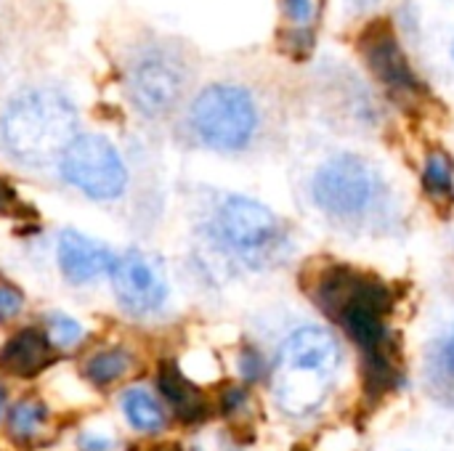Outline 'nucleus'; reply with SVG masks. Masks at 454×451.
<instances>
[{
	"label": "nucleus",
	"mask_w": 454,
	"mask_h": 451,
	"mask_svg": "<svg viewBox=\"0 0 454 451\" xmlns=\"http://www.w3.org/2000/svg\"><path fill=\"white\" fill-rule=\"evenodd\" d=\"M338 364H340V348L335 338L322 327H301L285 340L277 369L330 377L338 369Z\"/></svg>",
	"instance_id": "nucleus-11"
},
{
	"label": "nucleus",
	"mask_w": 454,
	"mask_h": 451,
	"mask_svg": "<svg viewBox=\"0 0 454 451\" xmlns=\"http://www.w3.org/2000/svg\"><path fill=\"white\" fill-rule=\"evenodd\" d=\"M450 56H452V66H454V32H452V43H450Z\"/></svg>",
	"instance_id": "nucleus-27"
},
{
	"label": "nucleus",
	"mask_w": 454,
	"mask_h": 451,
	"mask_svg": "<svg viewBox=\"0 0 454 451\" xmlns=\"http://www.w3.org/2000/svg\"><path fill=\"white\" fill-rule=\"evenodd\" d=\"M128 367H130V356L125 351H104L85 364V377L96 385H109L117 377H122Z\"/></svg>",
	"instance_id": "nucleus-19"
},
{
	"label": "nucleus",
	"mask_w": 454,
	"mask_h": 451,
	"mask_svg": "<svg viewBox=\"0 0 454 451\" xmlns=\"http://www.w3.org/2000/svg\"><path fill=\"white\" fill-rule=\"evenodd\" d=\"M402 383V364L396 346L362 356V388L370 404L383 401Z\"/></svg>",
	"instance_id": "nucleus-16"
},
{
	"label": "nucleus",
	"mask_w": 454,
	"mask_h": 451,
	"mask_svg": "<svg viewBox=\"0 0 454 451\" xmlns=\"http://www.w3.org/2000/svg\"><path fill=\"white\" fill-rule=\"evenodd\" d=\"M21 306H24V295L11 284H0V319L16 316Z\"/></svg>",
	"instance_id": "nucleus-22"
},
{
	"label": "nucleus",
	"mask_w": 454,
	"mask_h": 451,
	"mask_svg": "<svg viewBox=\"0 0 454 451\" xmlns=\"http://www.w3.org/2000/svg\"><path fill=\"white\" fill-rule=\"evenodd\" d=\"M61 175L90 199H117L128 183L117 146L101 133H77L59 159Z\"/></svg>",
	"instance_id": "nucleus-7"
},
{
	"label": "nucleus",
	"mask_w": 454,
	"mask_h": 451,
	"mask_svg": "<svg viewBox=\"0 0 454 451\" xmlns=\"http://www.w3.org/2000/svg\"><path fill=\"white\" fill-rule=\"evenodd\" d=\"M128 106L146 122L176 117L192 98L200 77L197 48L170 32H133L117 56Z\"/></svg>",
	"instance_id": "nucleus-2"
},
{
	"label": "nucleus",
	"mask_w": 454,
	"mask_h": 451,
	"mask_svg": "<svg viewBox=\"0 0 454 451\" xmlns=\"http://www.w3.org/2000/svg\"><path fill=\"white\" fill-rule=\"evenodd\" d=\"M59 268L61 274L72 282V284H82L90 282L101 274H106L114 266L112 250L96 239H88L72 229L61 231L59 237Z\"/></svg>",
	"instance_id": "nucleus-12"
},
{
	"label": "nucleus",
	"mask_w": 454,
	"mask_h": 451,
	"mask_svg": "<svg viewBox=\"0 0 454 451\" xmlns=\"http://www.w3.org/2000/svg\"><path fill=\"white\" fill-rule=\"evenodd\" d=\"M122 409H125L128 420L133 423V428H138V431L157 433L165 425V415H162L160 404L141 388H133L122 396Z\"/></svg>",
	"instance_id": "nucleus-18"
},
{
	"label": "nucleus",
	"mask_w": 454,
	"mask_h": 451,
	"mask_svg": "<svg viewBox=\"0 0 454 451\" xmlns=\"http://www.w3.org/2000/svg\"><path fill=\"white\" fill-rule=\"evenodd\" d=\"M80 117L72 96L53 82H29L0 109V144L21 165L59 162L77 138Z\"/></svg>",
	"instance_id": "nucleus-3"
},
{
	"label": "nucleus",
	"mask_w": 454,
	"mask_h": 451,
	"mask_svg": "<svg viewBox=\"0 0 454 451\" xmlns=\"http://www.w3.org/2000/svg\"><path fill=\"white\" fill-rule=\"evenodd\" d=\"M162 451H178V447H162Z\"/></svg>",
	"instance_id": "nucleus-29"
},
{
	"label": "nucleus",
	"mask_w": 454,
	"mask_h": 451,
	"mask_svg": "<svg viewBox=\"0 0 454 451\" xmlns=\"http://www.w3.org/2000/svg\"><path fill=\"white\" fill-rule=\"evenodd\" d=\"M285 85L269 69H237L194 88L181 109L186 136L221 154L261 146L285 117Z\"/></svg>",
	"instance_id": "nucleus-1"
},
{
	"label": "nucleus",
	"mask_w": 454,
	"mask_h": 451,
	"mask_svg": "<svg viewBox=\"0 0 454 451\" xmlns=\"http://www.w3.org/2000/svg\"><path fill=\"white\" fill-rule=\"evenodd\" d=\"M16 205H19V199H16L13 186L5 178H0V213H11Z\"/></svg>",
	"instance_id": "nucleus-25"
},
{
	"label": "nucleus",
	"mask_w": 454,
	"mask_h": 451,
	"mask_svg": "<svg viewBox=\"0 0 454 451\" xmlns=\"http://www.w3.org/2000/svg\"><path fill=\"white\" fill-rule=\"evenodd\" d=\"M426 388L439 404L454 407V330L439 338L428 351Z\"/></svg>",
	"instance_id": "nucleus-17"
},
{
	"label": "nucleus",
	"mask_w": 454,
	"mask_h": 451,
	"mask_svg": "<svg viewBox=\"0 0 454 451\" xmlns=\"http://www.w3.org/2000/svg\"><path fill=\"white\" fill-rule=\"evenodd\" d=\"M420 186L426 199L442 218H450L454 210V157L444 146L428 149L423 159Z\"/></svg>",
	"instance_id": "nucleus-15"
},
{
	"label": "nucleus",
	"mask_w": 454,
	"mask_h": 451,
	"mask_svg": "<svg viewBox=\"0 0 454 451\" xmlns=\"http://www.w3.org/2000/svg\"><path fill=\"white\" fill-rule=\"evenodd\" d=\"M218 231L223 242L247 260H263L282 245L279 218L250 197H229L218 213Z\"/></svg>",
	"instance_id": "nucleus-8"
},
{
	"label": "nucleus",
	"mask_w": 454,
	"mask_h": 451,
	"mask_svg": "<svg viewBox=\"0 0 454 451\" xmlns=\"http://www.w3.org/2000/svg\"><path fill=\"white\" fill-rule=\"evenodd\" d=\"M309 292L314 306L346 332L362 356L394 346L386 324L394 311V290L378 274L348 263H325Z\"/></svg>",
	"instance_id": "nucleus-4"
},
{
	"label": "nucleus",
	"mask_w": 454,
	"mask_h": 451,
	"mask_svg": "<svg viewBox=\"0 0 454 451\" xmlns=\"http://www.w3.org/2000/svg\"><path fill=\"white\" fill-rule=\"evenodd\" d=\"M3 401H5V393H3V388H0V409H3Z\"/></svg>",
	"instance_id": "nucleus-28"
},
{
	"label": "nucleus",
	"mask_w": 454,
	"mask_h": 451,
	"mask_svg": "<svg viewBox=\"0 0 454 451\" xmlns=\"http://www.w3.org/2000/svg\"><path fill=\"white\" fill-rule=\"evenodd\" d=\"M242 404H245V391H242V388H229V391L223 393V399H221V407H223L226 415L237 412Z\"/></svg>",
	"instance_id": "nucleus-24"
},
{
	"label": "nucleus",
	"mask_w": 454,
	"mask_h": 451,
	"mask_svg": "<svg viewBox=\"0 0 454 451\" xmlns=\"http://www.w3.org/2000/svg\"><path fill=\"white\" fill-rule=\"evenodd\" d=\"M354 51L370 77L404 112L423 109L434 96L410 61V53L388 13H372L354 35Z\"/></svg>",
	"instance_id": "nucleus-6"
},
{
	"label": "nucleus",
	"mask_w": 454,
	"mask_h": 451,
	"mask_svg": "<svg viewBox=\"0 0 454 451\" xmlns=\"http://www.w3.org/2000/svg\"><path fill=\"white\" fill-rule=\"evenodd\" d=\"M80 335H82V330H80V324L74 319L61 316V314L48 316V340H51V346L69 348V346H74L80 340Z\"/></svg>",
	"instance_id": "nucleus-21"
},
{
	"label": "nucleus",
	"mask_w": 454,
	"mask_h": 451,
	"mask_svg": "<svg viewBox=\"0 0 454 451\" xmlns=\"http://www.w3.org/2000/svg\"><path fill=\"white\" fill-rule=\"evenodd\" d=\"M45 423V404H37V401H21L13 407L11 412V433L19 439V441H27L32 436L40 433Z\"/></svg>",
	"instance_id": "nucleus-20"
},
{
	"label": "nucleus",
	"mask_w": 454,
	"mask_h": 451,
	"mask_svg": "<svg viewBox=\"0 0 454 451\" xmlns=\"http://www.w3.org/2000/svg\"><path fill=\"white\" fill-rule=\"evenodd\" d=\"M82 447H85V451H109V441L106 439H93V436H85L82 439Z\"/></svg>",
	"instance_id": "nucleus-26"
},
{
	"label": "nucleus",
	"mask_w": 454,
	"mask_h": 451,
	"mask_svg": "<svg viewBox=\"0 0 454 451\" xmlns=\"http://www.w3.org/2000/svg\"><path fill=\"white\" fill-rule=\"evenodd\" d=\"M330 0H277V51L301 64L317 51Z\"/></svg>",
	"instance_id": "nucleus-10"
},
{
	"label": "nucleus",
	"mask_w": 454,
	"mask_h": 451,
	"mask_svg": "<svg viewBox=\"0 0 454 451\" xmlns=\"http://www.w3.org/2000/svg\"><path fill=\"white\" fill-rule=\"evenodd\" d=\"M53 362V346L40 330L16 332L0 351V367L16 377H35Z\"/></svg>",
	"instance_id": "nucleus-13"
},
{
	"label": "nucleus",
	"mask_w": 454,
	"mask_h": 451,
	"mask_svg": "<svg viewBox=\"0 0 454 451\" xmlns=\"http://www.w3.org/2000/svg\"><path fill=\"white\" fill-rule=\"evenodd\" d=\"M311 199L333 223L348 231L386 229L394 207V191L380 167L356 152H338L317 167Z\"/></svg>",
	"instance_id": "nucleus-5"
},
{
	"label": "nucleus",
	"mask_w": 454,
	"mask_h": 451,
	"mask_svg": "<svg viewBox=\"0 0 454 451\" xmlns=\"http://www.w3.org/2000/svg\"><path fill=\"white\" fill-rule=\"evenodd\" d=\"M295 451H306V449H295Z\"/></svg>",
	"instance_id": "nucleus-30"
},
{
	"label": "nucleus",
	"mask_w": 454,
	"mask_h": 451,
	"mask_svg": "<svg viewBox=\"0 0 454 451\" xmlns=\"http://www.w3.org/2000/svg\"><path fill=\"white\" fill-rule=\"evenodd\" d=\"M112 287L120 306L136 316L157 311L168 298V282L162 266L138 250H130L114 260Z\"/></svg>",
	"instance_id": "nucleus-9"
},
{
	"label": "nucleus",
	"mask_w": 454,
	"mask_h": 451,
	"mask_svg": "<svg viewBox=\"0 0 454 451\" xmlns=\"http://www.w3.org/2000/svg\"><path fill=\"white\" fill-rule=\"evenodd\" d=\"M160 391L168 399V404L173 407L176 417L186 425L202 423L207 417V399L205 393L192 385L184 372L178 369L176 362H162L160 367Z\"/></svg>",
	"instance_id": "nucleus-14"
},
{
	"label": "nucleus",
	"mask_w": 454,
	"mask_h": 451,
	"mask_svg": "<svg viewBox=\"0 0 454 451\" xmlns=\"http://www.w3.org/2000/svg\"><path fill=\"white\" fill-rule=\"evenodd\" d=\"M263 362H261V356L253 351V348H247L245 354H242V375H245V380H258L261 377V372H263V367H261Z\"/></svg>",
	"instance_id": "nucleus-23"
}]
</instances>
